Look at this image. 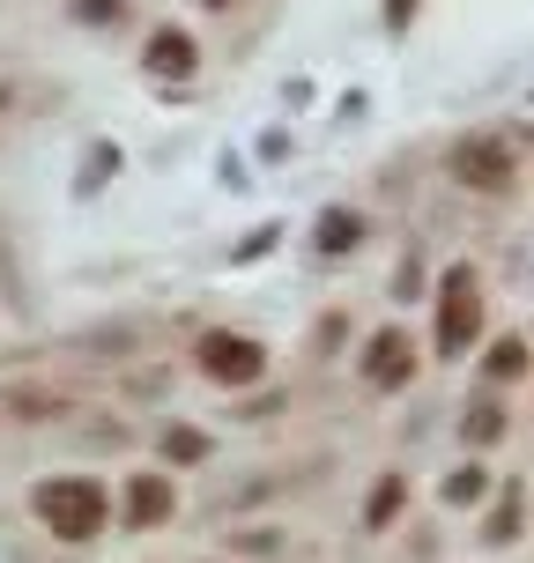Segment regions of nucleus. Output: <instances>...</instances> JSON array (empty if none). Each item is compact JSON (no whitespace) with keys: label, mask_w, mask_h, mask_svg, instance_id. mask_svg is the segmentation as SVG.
<instances>
[{"label":"nucleus","mask_w":534,"mask_h":563,"mask_svg":"<svg viewBox=\"0 0 534 563\" xmlns=\"http://www.w3.org/2000/svg\"><path fill=\"white\" fill-rule=\"evenodd\" d=\"M30 511H37L59 541H97V534H105V519H112L105 489H97L89 475H45L37 489H30Z\"/></svg>","instance_id":"nucleus-1"},{"label":"nucleus","mask_w":534,"mask_h":563,"mask_svg":"<svg viewBox=\"0 0 534 563\" xmlns=\"http://www.w3.org/2000/svg\"><path fill=\"white\" fill-rule=\"evenodd\" d=\"M8 408H15V416H53L59 400H53V394H15V400H8Z\"/></svg>","instance_id":"nucleus-18"},{"label":"nucleus","mask_w":534,"mask_h":563,"mask_svg":"<svg viewBox=\"0 0 534 563\" xmlns=\"http://www.w3.org/2000/svg\"><path fill=\"white\" fill-rule=\"evenodd\" d=\"M141 67H149V75H164V82H186V75L200 67V45H194V37H186L178 23H164V30H149V45H141Z\"/></svg>","instance_id":"nucleus-5"},{"label":"nucleus","mask_w":534,"mask_h":563,"mask_svg":"<svg viewBox=\"0 0 534 563\" xmlns=\"http://www.w3.org/2000/svg\"><path fill=\"white\" fill-rule=\"evenodd\" d=\"M312 245H319L327 260L357 253V245H364V216H349V208H327V216H319V230H312Z\"/></svg>","instance_id":"nucleus-8"},{"label":"nucleus","mask_w":534,"mask_h":563,"mask_svg":"<svg viewBox=\"0 0 534 563\" xmlns=\"http://www.w3.org/2000/svg\"><path fill=\"white\" fill-rule=\"evenodd\" d=\"M112 164H119V148H112V141H97V156H89V170H83V194H89V186H105Z\"/></svg>","instance_id":"nucleus-16"},{"label":"nucleus","mask_w":534,"mask_h":563,"mask_svg":"<svg viewBox=\"0 0 534 563\" xmlns=\"http://www.w3.org/2000/svg\"><path fill=\"white\" fill-rule=\"evenodd\" d=\"M520 511H527V489L512 482L505 497H498V519H490V541H520Z\"/></svg>","instance_id":"nucleus-13"},{"label":"nucleus","mask_w":534,"mask_h":563,"mask_svg":"<svg viewBox=\"0 0 534 563\" xmlns=\"http://www.w3.org/2000/svg\"><path fill=\"white\" fill-rule=\"evenodd\" d=\"M446 178H460L468 194H512L520 186V148L505 134H468L446 148Z\"/></svg>","instance_id":"nucleus-2"},{"label":"nucleus","mask_w":534,"mask_h":563,"mask_svg":"<svg viewBox=\"0 0 534 563\" xmlns=\"http://www.w3.org/2000/svg\"><path fill=\"white\" fill-rule=\"evenodd\" d=\"M275 245H282V223H268V230H253V238L238 245V260H260V253H275Z\"/></svg>","instance_id":"nucleus-17"},{"label":"nucleus","mask_w":534,"mask_h":563,"mask_svg":"<svg viewBox=\"0 0 534 563\" xmlns=\"http://www.w3.org/2000/svg\"><path fill=\"white\" fill-rule=\"evenodd\" d=\"M164 460H178V467H200V460H216V445H208V430H194V422H171L164 430Z\"/></svg>","instance_id":"nucleus-10"},{"label":"nucleus","mask_w":534,"mask_h":563,"mask_svg":"<svg viewBox=\"0 0 534 563\" xmlns=\"http://www.w3.org/2000/svg\"><path fill=\"white\" fill-rule=\"evenodd\" d=\"M460 438H468V445H498V438H505V408H498V400H476V408L460 416Z\"/></svg>","instance_id":"nucleus-12"},{"label":"nucleus","mask_w":534,"mask_h":563,"mask_svg":"<svg viewBox=\"0 0 534 563\" xmlns=\"http://www.w3.org/2000/svg\"><path fill=\"white\" fill-rule=\"evenodd\" d=\"M171 511H178V489L164 475H134L127 482V527H164Z\"/></svg>","instance_id":"nucleus-7"},{"label":"nucleus","mask_w":534,"mask_h":563,"mask_svg":"<svg viewBox=\"0 0 534 563\" xmlns=\"http://www.w3.org/2000/svg\"><path fill=\"white\" fill-rule=\"evenodd\" d=\"M194 364L216 378V386H253L260 371H268V349L260 341H246V334H208L194 349Z\"/></svg>","instance_id":"nucleus-4"},{"label":"nucleus","mask_w":534,"mask_h":563,"mask_svg":"<svg viewBox=\"0 0 534 563\" xmlns=\"http://www.w3.org/2000/svg\"><path fill=\"white\" fill-rule=\"evenodd\" d=\"M490 386H512V378H527V334H505L498 349H490Z\"/></svg>","instance_id":"nucleus-11"},{"label":"nucleus","mask_w":534,"mask_h":563,"mask_svg":"<svg viewBox=\"0 0 534 563\" xmlns=\"http://www.w3.org/2000/svg\"><path fill=\"white\" fill-rule=\"evenodd\" d=\"M401 505H408V475H379L371 482V497H364V527L371 534H386L401 519Z\"/></svg>","instance_id":"nucleus-9"},{"label":"nucleus","mask_w":534,"mask_h":563,"mask_svg":"<svg viewBox=\"0 0 534 563\" xmlns=\"http://www.w3.org/2000/svg\"><path fill=\"white\" fill-rule=\"evenodd\" d=\"M75 23H97V30H119L127 23V0H67Z\"/></svg>","instance_id":"nucleus-14"},{"label":"nucleus","mask_w":534,"mask_h":563,"mask_svg":"<svg viewBox=\"0 0 534 563\" xmlns=\"http://www.w3.org/2000/svg\"><path fill=\"white\" fill-rule=\"evenodd\" d=\"M482 489H490V482H482V467H460V475H446V505H476Z\"/></svg>","instance_id":"nucleus-15"},{"label":"nucleus","mask_w":534,"mask_h":563,"mask_svg":"<svg viewBox=\"0 0 534 563\" xmlns=\"http://www.w3.org/2000/svg\"><path fill=\"white\" fill-rule=\"evenodd\" d=\"M364 378L379 386V394H394V386H408V378H416V349H408V334H401V327H386V334L371 341Z\"/></svg>","instance_id":"nucleus-6"},{"label":"nucleus","mask_w":534,"mask_h":563,"mask_svg":"<svg viewBox=\"0 0 534 563\" xmlns=\"http://www.w3.org/2000/svg\"><path fill=\"white\" fill-rule=\"evenodd\" d=\"M208 8H230V0H208Z\"/></svg>","instance_id":"nucleus-20"},{"label":"nucleus","mask_w":534,"mask_h":563,"mask_svg":"<svg viewBox=\"0 0 534 563\" xmlns=\"http://www.w3.org/2000/svg\"><path fill=\"white\" fill-rule=\"evenodd\" d=\"M416 23V0H386V30H408Z\"/></svg>","instance_id":"nucleus-19"},{"label":"nucleus","mask_w":534,"mask_h":563,"mask_svg":"<svg viewBox=\"0 0 534 563\" xmlns=\"http://www.w3.org/2000/svg\"><path fill=\"white\" fill-rule=\"evenodd\" d=\"M482 341V282L476 267H446L438 289V356H468Z\"/></svg>","instance_id":"nucleus-3"}]
</instances>
